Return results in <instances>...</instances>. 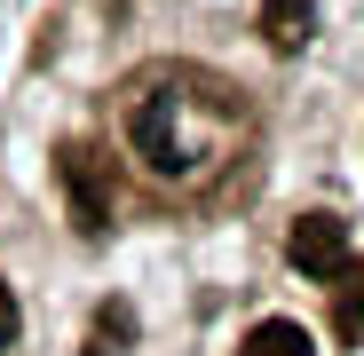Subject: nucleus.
Returning <instances> with one entry per match:
<instances>
[{
	"label": "nucleus",
	"instance_id": "obj_1",
	"mask_svg": "<svg viewBox=\"0 0 364 356\" xmlns=\"http://www.w3.org/2000/svg\"><path fill=\"white\" fill-rule=\"evenodd\" d=\"M230 135H237L230 87L191 80V72H166V80L135 87V103H127V143H135V158H143L151 174H166V183L214 166V158L230 151Z\"/></svg>",
	"mask_w": 364,
	"mask_h": 356
},
{
	"label": "nucleus",
	"instance_id": "obj_2",
	"mask_svg": "<svg viewBox=\"0 0 364 356\" xmlns=\"http://www.w3.org/2000/svg\"><path fill=\"white\" fill-rule=\"evenodd\" d=\"M285 254H293V269L333 277V269L348 261V222H341V214H301L293 237H285Z\"/></svg>",
	"mask_w": 364,
	"mask_h": 356
},
{
	"label": "nucleus",
	"instance_id": "obj_3",
	"mask_svg": "<svg viewBox=\"0 0 364 356\" xmlns=\"http://www.w3.org/2000/svg\"><path fill=\"white\" fill-rule=\"evenodd\" d=\"M325 293H333V333H341L348 348H364V254H348V261L325 277Z\"/></svg>",
	"mask_w": 364,
	"mask_h": 356
},
{
	"label": "nucleus",
	"instance_id": "obj_4",
	"mask_svg": "<svg viewBox=\"0 0 364 356\" xmlns=\"http://www.w3.org/2000/svg\"><path fill=\"white\" fill-rule=\"evenodd\" d=\"M237 356H317V348H309V333H301L293 317H262V325L246 333V348H237Z\"/></svg>",
	"mask_w": 364,
	"mask_h": 356
},
{
	"label": "nucleus",
	"instance_id": "obj_5",
	"mask_svg": "<svg viewBox=\"0 0 364 356\" xmlns=\"http://www.w3.org/2000/svg\"><path fill=\"white\" fill-rule=\"evenodd\" d=\"M262 32H269L277 48H301V40H309V0H269V9H262Z\"/></svg>",
	"mask_w": 364,
	"mask_h": 356
},
{
	"label": "nucleus",
	"instance_id": "obj_6",
	"mask_svg": "<svg viewBox=\"0 0 364 356\" xmlns=\"http://www.w3.org/2000/svg\"><path fill=\"white\" fill-rule=\"evenodd\" d=\"M9 340H16V293L0 285V348H9Z\"/></svg>",
	"mask_w": 364,
	"mask_h": 356
}]
</instances>
